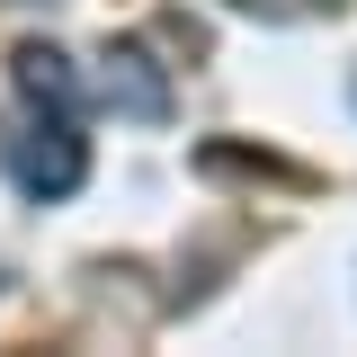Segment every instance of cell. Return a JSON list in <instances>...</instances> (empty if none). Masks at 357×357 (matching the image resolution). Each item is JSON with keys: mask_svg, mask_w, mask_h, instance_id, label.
I'll return each mask as SVG.
<instances>
[{"mask_svg": "<svg viewBox=\"0 0 357 357\" xmlns=\"http://www.w3.org/2000/svg\"><path fill=\"white\" fill-rule=\"evenodd\" d=\"M241 9H295V0H241Z\"/></svg>", "mask_w": 357, "mask_h": 357, "instance_id": "obj_4", "label": "cell"}, {"mask_svg": "<svg viewBox=\"0 0 357 357\" xmlns=\"http://www.w3.org/2000/svg\"><path fill=\"white\" fill-rule=\"evenodd\" d=\"M98 98H107L116 116H134V126H161V116H170V72H161L143 45H107V54H98Z\"/></svg>", "mask_w": 357, "mask_h": 357, "instance_id": "obj_2", "label": "cell"}, {"mask_svg": "<svg viewBox=\"0 0 357 357\" xmlns=\"http://www.w3.org/2000/svg\"><path fill=\"white\" fill-rule=\"evenodd\" d=\"M349 98H357V81H349Z\"/></svg>", "mask_w": 357, "mask_h": 357, "instance_id": "obj_5", "label": "cell"}, {"mask_svg": "<svg viewBox=\"0 0 357 357\" xmlns=\"http://www.w3.org/2000/svg\"><path fill=\"white\" fill-rule=\"evenodd\" d=\"M9 81H18V98H27L36 116H81V98H89V81L72 72L63 45H18V54H9Z\"/></svg>", "mask_w": 357, "mask_h": 357, "instance_id": "obj_3", "label": "cell"}, {"mask_svg": "<svg viewBox=\"0 0 357 357\" xmlns=\"http://www.w3.org/2000/svg\"><path fill=\"white\" fill-rule=\"evenodd\" d=\"M9 178H18L36 206H63L89 178V143L72 134V116H36V126L18 134V143H9Z\"/></svg>", "mask_w": 357, "mask_h": 357, "instance_id": "obj_1", "label": "cell"}]
</instances>
